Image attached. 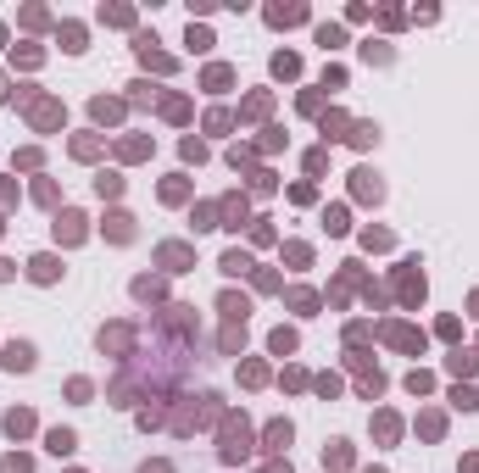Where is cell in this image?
I'll use <instances>...</instances> for the list:
<instances>
[{
  "mask_svg": "<svg viewBox=\"0 0 479 473\" xmlns=\"http://www.w3.org/2000/svg\"><path fill=\"white\" fill-rule=\"evenodd\" d=\"M245 451H251V429H245V423H229V429H223V457L240 462Z\"/></svg>",
  "mask_w": 479,
  "mask_h": 473,
  "instance_id": "1",
  "label": "cell"
},
{
  "mask_svg": "<svg viewBox=\"0 0 479 473\" xmlns=\"http://www.w3.org/2000/svg\"><path fill=\"white\" fill-rule=\"evenodd\" d=\"M351 178H357V195H362V201H379V195H385V184H379V173H368V167H357Z\"/></svg>",
  "mask_w": 479,
  "mask_h": 473,
  "instance_id": "2",
  "label": "cell"
},
{
  "mask_svg": "<svg viewBox=\"0 0 479 473\" xmlns=\"http://www.w3.org/2000/svg\"><path fill=\"white\" fill-rule=\"evenodd\" d=\"M0 362H6L11 373H28V368H34V345H6V357H0Z\"/></svg>",
  "mask_w": 479,
  "mask_h": 473,
  "instance_id": "3",
  "label": "cell"
},
{
  "mask_svg": "<svg viewBox=\"0 0 479 473\" xmlns=\"http://www.w3.org/2000/svg\"><path fill=\"white\" fill-rule=\"evenodd\" d=\"M56 239H67V245H79V239H84V218H79V212H62V218H56Z\"/></svg>",
  "mask_w": 479,
  "mask_h": 473,
  "instance_id": "4",
  "label": "cell"
},
{
  "mask_svg": "<svg viewBox=\"0 0 479 473\" xmlns=\"http://www.w3.org/2000/svg\"><path fill=\"white\" fill-rule=\"evenodd\" d=\"M28 273H34L39 284H56V273H62V262H56V256H34V262H28Z\"/></svg>",
  "mask_w": 479,
  "mask_h": 473,
  "instance_id": "5",
  "label": "cell"
},
{
  "mask_svg": "<svg viewBox=\"0 0 479 473\" xmlns=\"http://www.w3.org/2000/svg\"><path fill=\"white\" fill-rule=\"evenodd\" d=\"M73 446H79V434H73V429H51V434H45V451H56V457H67Z\"/></svg>",
  "mask_w": 479,
  "mask_h": 473,
  "instance_id": "6",
  "label": "cell"
},
{
  "mask_svg": "<svg viewBox=\"0 0 479 473\" xmlns=\"http://www.w3.org/2000/svg\"><path fill=\"white\" fill-rule=\"evenodd\" d=\"M218 312L229 317V323H245V312H251V307H245V295H235V290H229V295L218 301Z\"/></svg>",
  "mask_w": 479,
  "mask_h": 473,
  "instance_id": "7",
  "label": "cell"
},
{
  "mask_svg": "<svg viewBox=\"0 0 479 473\" xmlns=\"http://www.w3.org/2000/svg\"><path fill=\"white\" fill-rule=\"evenodd\" d=\"M157 256L167 262V267H173V273H184V267H190V245H162Z\"/></svg>",
  "mask_w": 479,
  "mask_h": 473,
  "instance_id": "8",
  "label": "cell"
},
{
  "mask_svg": "<svg viewBox=\"0 0 479 473\" xmlns=\"http://www.w3.org/2000/svg\"><path fill=\"white\" fill-rule=\"evenodd\" d=\"M218 267H223L229 279H240V273H251V256H245V251H223V262H218Z\"/></svg>",
  "mask_w": 479,
  "mask_h": 473,
  "instance_id": "9",
  "label": "cell"
},
{
  "mask_svg": "<svg viewBox=\"0 0 479 473\" xmlns=\"http://www.w3.org/2000/svg\"><path fill=\"white\" fill-rule=\"evenodd\" d=\"M307 17V6H273L268 11V22H279V28H290V22H301Z\"/></svg>",
  "mask_w": 479,
  "mask_h": 473,
  "instance_id": "10",
  "label": "cell"
},
{
  "mask_svg": "<svg viewBox=\"0 0 479 473\" xmlns=\"http://www.w3.org/2000/svg\"><path fill=\"white\" fill-rule=\"evenodd\" d=\"M106 223H112V229H106L112 239H134V218H129V212H112Z\"/></svg>",
  "mask_w": 479,
  "mask_h": 473,
  "instance_id": "11",
  "label": "cell"
},
{
  "mask_svg": "<svg viewBox=\"0 0 479 473\" xmlns=\"http://www.w3.org/2000/svg\"><path fill=\"white\" fill-rule=\"evenodd\" d=\"M223 218H229L223 229H240V223H245V195H229V201H223Z\"/></svg>",
  "mask_w": 479,
  "mask_h": 473,
  "instance_id": "12",
  "label": "cell"
},
{
  "mask_svg": "<svg viewBox=\"0 0 479 473\" xmlns=\"http://www.w3.org/2000/svg\"><path fill=\"white\" fill-rule=\"evenodd\" d=\"M34 429V412H6V434L17 440V434H28Z\"/></svg>",
  "mask_w": 479,
  "mask_h": 473,
  "instance_id": "13",
  "label": "cell"
},
{
  "mask_svg": "<svg viewBox=\"0 0 479 473\" xmlns=\"http://www.w3.org/2000/svg\"><path fill=\"white\" fill-rule=\"evenodd\" d=\"M290 307H296L301 317H313L318 312V295H313V290H290Z\"/></svg>",
  "mask_w": 479,
  "mask_h": 473,
  "instance_id": "14",
  "label": "cell"
},
{
  "mask_svg": "<svg viewBox=\"0 0 479 473\" xmlns=\"http://www.w3.org/2000/svg\"><path fill=\"white\" fill-rule=\"evenodd\" d=\"M346 140H351V145H362V151H368V145H374V140H379V128H374V123H357V128H351V134H346Z\"/></svg>",
  "mask_w": 479,
  "mask_h": 473,
  "instance_id": "15",
  "label": "cell"
},
{
  "mask_svg": "<svg viewBox=\"0 0 479 473\" xmlns=\"http://www.w3.org/2000/svg\"><path fill=\"white\" fill-rule=\"evenodd\" d=\"M268 345H273V357H290V351H296V334H290V328H273Z\"/></svg>",
  "mask_w": 479,
  "mask_h": 473,
  "instance_id": "16",
  "label": "cell"
},
{
  "mask_svg": "<svg viewBox=\"0 0 479 473\" xmlns=\"http://www.w3.org/2000/svg\"><path fill=\"white\" fill-rule=\"evenodd\" d=\"M290 446V423H268V451H284Z\"/></svg>",
  "mask_w": 479,
  "mask_h": 473,
  "instance_id": "17",
  "label": "cell"
},
{
  "mask_svg": "<svg viewBox=\"0 0 479 473\" xmlns=\"http://www.w3.org/2000/svg\"><path fill=\"white\" fill-rule=\"evenodd\" d=\"M446 368H452V373H474L479 362H474V351H452V362H446Z\"/></svg>",
  "mask_w": 479,
  "mask_h": 473,
  "instance_id": "18",
  "label": "cell"
},
{
  "mask_svg": "<svg viewBox=\"0 0 479 473\" xmlns=\"http://www.w3.org/2000/svg\"><path fill=\"white\" fill-rule=\"evenodd\" d=\"M229 84H235L229 67H206V89H229Z\"/></svg>",
  "mask_w": 479,
  "mask_h": 473,
  "instance_id": "19",
  "label": "cell"
},
{
  "mask_svg": "<svg viewBox=\"0 0 479 473\" xmlns=\"http://www.w3.org/2000/svg\"><path fill=\"white\" fill-rule=\"evenodd\" d=\"M362 56H368V62H391V45H385V39H368Z\"/></svg>",
  "mask_w": 479,
  "mask_h": 473,
  "instance_id": "20",
  "label": "cell"
},
{
  "mask_svg": "<svg viewBox=\"0 0 479 473\" xmlns=\"http://www.w3.org/2000/svg\"><path fill=\"white\" fill-rule=\"evenodd\" d=\"M273 73H279V79H296L301 62H296V56H273Z\"/></svg>",
  "mask_w": 479,
  "mask_h": 473,
  "instance_id": "21",
  "label": "cell"
},
{
  "mask_svg": "<svg viewBox=\"0 0 479 473\" xmlns=\"http://www.w3.org/2000/svg\"><path fill=\"white\" fill-rule=\"evenodd\" d=\"M323 223H329V234H346V206H329Z\"/></svg>",
  "mask_w": 479,
  "mask_h": 473,
  "instance_id": "22",
  "label": "cell"
},
{
  "mask_svg": "<svg viewBox=\"0 0 479 473\" xmlns=\"http://www.w3.org/2000/svg\"><path fill=\"white\" fill-rule=\"evenodd\" d=\"M323 462H334V468H340V462H351V446H346V440H334V446L323 451Z\"/></svg>",
  "mask_w": 479,
  "mask_h": 473,
  "instance_id": "23",
  "label": "cell"
},
{
  "mask_svg": "<svg viewBox=\"0 0 479 473\" xmlns=\"http://www.w3.org/2000/svg\"><path fill=\"white\" fill-rule=\"evenodd\" d=\"M134 295H140V301H157L162 284H157V279H134Z\"/></svg>",
  "mask_w": 479,
  "mask_h": 473,
  "instance_id": "24",
  "label": "cell"
},
{
  "mask_svg": "<svg viewBox=\"0 0 479 473\" xmlns=\"http://www.w3.org/2000/svg\"><path fill=\"white\" fill-rule=\"evenodd\" d=\"M374 429H379V440H396V434H401V423L391 418V412H379V423H374Z\"/></svg>",
  "mask_w": 479,
  "mask_h": 473,
  "instance_id": "25",
  "label": "cell"
},
{
  "mask_svg": "<svg viewBox=\"0 0 479 473\" xmlns=\"http://www.w3.org/2000/svg\"><path fill=\"white\" fill-rule=\"evenodd\" d=\"M62 45H67V51H84V28H79V22L62 28Z\"/></svg>",
  "mask_w": 479,
  "mask_h": 473,
  "instance_id": "26",
  "label": "cell"
},
{
  "mask_svg": "<svg viewBox=\"0 0 479 473\" xmlns=\"http://www.w3.org/2000/svg\"><path fill=\"white\" fill-rule=\"evenodd\" d=\"M452 406H463V412H474V406H479V395H474V390H463V385H457V390H452Z\"/></svg>",
  "mask_w": 479,
  "mask_h": 473,
  "instance_id": "27",
  "label": "cell"
},
{
  "mask_svg": "<svg viewBox=\"0 0 479 473\" xmlns=\"http://www.w3.org/2000/svg\"><path fill=\"white\" fill-rule=\"evenodd\" d=\"M95 189H100V195H117V189H123V178H117V173H100V178H95Z\"/></svg>",
  "mask_w": 479,
  "mask_h": 473,
  "instance_id": "28",
  "label": "cell"
},
{
  "mask_svg": "<svg viewBox=\"0 0 479 473\" xmlns=\"http://www.w3.org/2000/svg\"><path fill=\"white\" fill-rule=\"evenodd\" d=\"M340 39H346V34H340V28H329V22H323V28H318V45H323V51H334V45H340Z\"/></svg>",
  "mask_w": 479,
  "mask_h": 473,
  "instance_id": "29",
  "label": "cell"
},
{
  "mask_svg": "<svg viewBox=\"0 0 479 473\" xmlns=\"http://www.w3.org/2000/svg\"><path fill=\"white\" fill-rule=\"evenodd\" d=\"M117 112H123V106H117V100H95V117H100V123H112V117H117Z\"/></svg>",
  "mask_w": 479,
  "mask_h": 473,
  "instance_id": "30",
  "label": "cell"
},
{
  "mask_svg": "<svg viewBox=\"0 0 479 473\" xmlns=\"http://www.w3.org/2000/svg\"><path fill=\"white\" fill-rule=\"evenodd\" d=\"M206 128H212V134H223V128H235V117H229V112H212V117H206Z\"/></svg>",
  "mask_w": 479,
  "mask_h": 473,
  "instance_id": "31",
  "label": "cell"
},
{
  "mask_svg": "<svg viewBox=\"0 0 479 473\" xmlns=\"http://www.w3.org/2000/svg\"><path fill=\"white\" fill-rule=\"evenodd\" d=\"M340 128H346V117H340V112H334V117H323V134H329V140H346Z\"/></svg>",
  "mask_w": 479,
  "mask_h": 473,
  "instance_id": "32",
  "label": "cell"
},
{
  "mask_svg": "<svg viewBox=\"0 0 479 473\" xmlns=\"http://www.w3.org/2000/svg\"><path fill=\"white\" fill-rule=\"evenodd\" d=\"M362 245H374V251H385V245H391V234H385V229H368V234H362Z\"/></svg>",
  "mask_w": 479,
  "mask_h": 473,
  "instance_id": "33",
  "label": "cell"
},
{
  "mask_svg": "<svg viewBox=\"0 0 479 473\" xmlns=\"http://www.w3.org/2000/svg\"><path fill=\"white\" fill-rule=\"evenodd\" d=\"M0 473H28V457H6V462H0Z\"/></svg>",
  "mask_w": 479,
  "mask_h": 473,
  "instance_id": "34",
  "label": "cell"
},
{
  "mask_svg": "<svg viewBox=\"0 0 479 473\" xmlns=\"http://www.w3.org/2000/svg\"><path fill=\"white\" fill-rule=\"evenodd\" d=\"M140 473H173V462H145Z\"/></svg>",
  "mask_w": 479,
  "mask_h": 473,
  "instance_id": "35",
  "label": "cell"
},
{
  "mask_svg": "<svg viewBox=\"0 0 479 473\" xmlns=\"http://www.w3.org/2000/svg\"><path fill=\"white\" fill-rule=\"evenodd\" d=\"M268 473H290V462H273V468H268Z\"/></svg>",
  "mask_w": 479,
  "mask_h": 473,
  "instance_id": "36",
  "label": "cell"
},
{
  "mask_svg": "<svg viewBox=\"0 0 479 473\" xmlns=\"http://www.w3.org/2000/svg\"><path fill=\"white\" fill-rule=\"evenodd\" d=\"M0 279H11V262H0Z\"/></svg>",
  "mask_w": 479,
  "mask_h": 473,
  "instance_id": "37",
  "label": "cell"
},
{
  "mask_svg": "<svg viewBox=\"0 0 479 473\" xmlns=\"http://www.w3.org/2000/svg\"><path fill=\"white\" fill-rule=\"evenodd\" d=\"M474 317H479V295H474Z\"/></svg>",
  "mask_w": 479,
  "mask_h": 473,
  "instance_id": "38",
  "label": "cell"
},
{
  "mask_svg": "<svg viewBox=\"0 0 479 473\" xmlns=\"http://www.w3.org/2000/svg\"><path fill=\"white\" fill-rule=\"evenodd\" d=\"M0 45H6V28H0Z\"/></svg>",
  "mask_w": 479,
  "mask_h": 473,
  "instance_id": "39",
  "label": "cell"
},
{
  "mask_svg": "<svg viewBox=\"0 0 479 473\" xmlns=\"http://www.w3.org/2000/svg\"><path fill=\"white\" fill-rule=\"evenodd\" d=\"M0 95H6V79H0Z\"/></svg>",
  "mask_w": 479,
  "mask_h": 473,
  "instance_id": "40",
  "label": "cell"
},
{
  "mask_svg": "<svg viewBox=\"0 0 479 473\" xmlns=\"http://www.w3.org/2000/svg\"><path fill=\"white\" fill-rule=\"evenodd\" d=\"M368 473H385V468H368Z\"/></svg>",
  "mask_w": 479,
  "mask_h": 473,
  "instance_id": "41",
  "label": "cell"
}]
</instances>
